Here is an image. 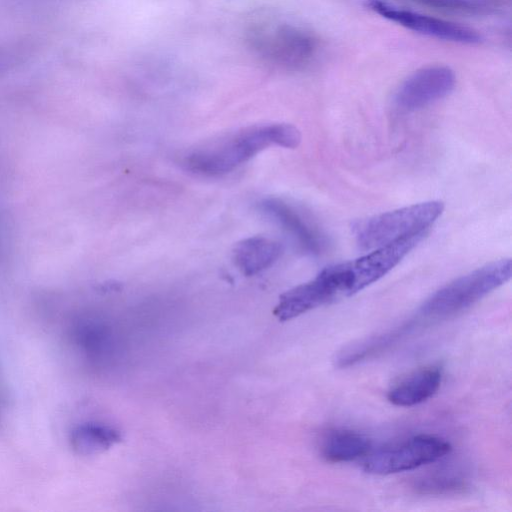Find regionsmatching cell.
Wrapping results in <instances>:
<instances>
[{
	"mask_svg": "<svg viewBox=\"0 0 512 512\" xmlns=\"http://www.w3.org/2000/svg\"><path fill=\"white\" fill-rule=\"evenodd\" d=\"M345 296H349V277L342 262L325 267L312 280L283 293L273 313L280 321H288Z\"/></svg>",
	"mask_w": 512,
	"mask_h": 512,
	"instance_id": "4",
	"label": "cell"
},
{
	"mask_svg": "<svg viewBox=\"0 0 512 512\" xmlns=\"http://www.w3.org/2000/svg\"><path fill=\"white\" fill-rule=\"evenodd\" d=\"M301 133L287 123L261 124L242 128L195 148L183 158L186 170L197 175L215 177L232 172L271 146L296 148Z\"/></svg>",
	"mask_w": 512,
	"mask_h": 512,
	"instance_id": "1",
	"label": "cell"
},
{
	"mask_svg": "<svg viewBox=\"0 0 512 512\" xmlns=\"http://www.w3.org/2000/svg\"><path fill=\"white\" fill-rule=\"evenodd\" d=\"M443 210L440 201L417 203L358 221L353 225V232L359 247L371 250L427 232Z\"/></svg>",
	"mask_w": 512,
	"mask_h": 512,
	"instance_id": "3",
	"label": "cell"
},
{
	"mask_svg": "<svg viewBox=\"0 0 512 512\" xmlns=\"http://www.w3.org/2000/svg\"><path fill=\"white\" fill-rule=\"evenodd\" d=\"M408 324L403 325L385 334L369 338L357 344H353L340 352L337 362L340 366L351 365L370 354L376 353L386 346L392 344L399 336L407 330Z\"/></svg>",
	"mask_w": 512,
	"mask_h": 512,
	"instance_id": "16",
	"label": "cell"
},
{
	"mask_svg": "<svg viewBox=\"0 0 512 512\" xmlns=\"http://www.w3.org/2000/svg\"><path fill=\"white\" fill-rule=\"evenodd\" d=\"M427 232L410 235L375 248L360 258L348 261L353 278L354 294L378 281L391 271L421 240Z\"/></svg>",
	"mask_w": 512,
	"mask_h": 512,
	"instance_id": "8",
	"label": "cell"
},
{
	"mask_svg": "<svg viewBox=\"0 0 512 512\" xmlns=\"http://www.w3.org/2000/svg\"><path fill=\"white\" fill-rule=\"evenodd\" d=\"M271 44L273 57L291 68H300L310 63L318 49V41L312 34L290 26L276 31Z\"/></svg>",
	"mask_w": 512,
	"mask_h": 512,
	"instance_id": "10",
	"label": "cell"
},
{
	"mask_svg": "<svg viewBox=\"0 0 512 512\" xmlns=\"http://www.w3.org/2000/svg\"><path fill=\"white\" fill-rule=\"evenodd\" d=\"M451 451L445 439L429 434H419L390 446L371 451L364 459L367 473L389 475L412 470L433 463Z\"/></svg>",
	"mask_w": 512,
	"mask_h": 512,
	"instance_id": "5",
	"label": "cell"
},
{
	"mask_svg": "<svg viewBox=\"0 0 512 512\" xmlns=\"http://www.w3.org/2000/svg\"><path fill=\"white\" fill-rule=\"evenodd\" d=\"M423 6L468 15H490L505 5V0H408Z\"/></svg>",
	"mask_w": 512,
	"mask_h": 512,
	"instance_id": "17",
	"label": "cell"
},
{
	"mask_svg": "<svg viewBox=\"0 0 512 512\" xmlns=\"http://www.w3.org/2000/svg\"><path fill=\"white\" fill-rule=\"evenodd\" d=\"M455 85L453 71L445 66H430L409 76L395 94V104L405 111L423 108L450 93Z\"/></svg>",
	"mask_w": 512,
	"mask_h": 512,
	"instance_id": "7",
	"label": "cell"
},
{
	"mask_svg": "<svg viewBox=\"0 0 512 512\" xmlns=\"http://www.w3.org/2000/svg\"><path fill=\"white\" fill-rule=\"evenodd\" d=\"M511 271L509 258L490 262L436 291L422 305L421 314L432 319L455 315L506 283Z\"/></svg>",
	"mask_w": 512,
	"mask_h": 512,
	"instance_id": "2",
	"label": "cell"
},
{
	"mask_svg": "<svg viewBox=\"0 0 512 512\" xmlns=\"http://www.w3.org/2000/svg\"><path fill=\"white\" fill-rule=\"evenodd\" d=\"M282 253L281 245L264 236L241 240L233 249V261L246 276L256 275L273 265Z\"/></svg>",
	"mask_w": 512,
	"mask_h": 512,
	"instance_id": "12",
	"label": "cell"
},
{
	"mask_svg": "<svg viewBox=\"0 0 512 512\" xmlns=\"http://www.w3.org/2000/svg\"><path fill=\"white\" fill-rule=\"evenodd\" d=\"M2 392H1V385H0V415H1V409H2Z\"/></svg>",
	"mask_w": 512,
	"mask_h": 512,
	"instance_id": "18",
	"label": "cell"
},
{
	"mask_svg": "<svg viewBox=\"0 0 512 512\" xmlns=\"http://www.w3.org/2000/svg\"><path fill=\"white\" fill-rule=\"evenodd\" d=\"M371 448V441L365 435L352 430L336 429L326 434L320 449L325 460L342 463L365 458Z\"/></svg>",
	"mask_w": 512,
	"mask_h": 512,
	"instance_id": "13",
	"label": "cell"
},
{
	"mask_svg": "<svg viewBox=\"0 0 512 512\" xmlns=\"http://www.w3.org/2000/svg\"><path fill=\"white\" fill-rule=\"evenodd\" d=\"M257 206L262 214L284 229L305 253L319 255L325 249L326 240L321 231L289 203L268 197Z\"/></svg>",
	"mask_w": 512,
	"mask_h": 512,
	"instance_id": "9",
	"label": "cell"
},
{
	"mask_svg": "<svg viewBox=\"0 0 512 512\" xmlns=\"http://www.w3.org/2000/svg\"><path fill=\"white\" fill-rule=\"evenodd\" d=\"M366 6L382 17L424 35L466 44L481 41V35L471 28L402 9L384 0H367Z\"/></svg>",
	"mask_w": 512,
	"mask_h": 512,
	"instance_id": "6",
	"label": "cell"
},
{
	"mask_svg": "<svg viewBox=\"0 0 512 512\" xmlns=\"http://www.w3.org/2000/svg\"><path fill=\"white\" fill-rule=\"evenodd\" d=\"M442 373L438 367H425L394 384L387 393L390 403L412 407L430 399L439 389Z\"/></svg>",
	"mask_w": 512,
	"mask_h": 512,
	"instance_id": "11",
	"label": "cell"
},
{
	"mask_svg": "<svg viewBox=\"0 0 512 512\" xmlns=\"http://www.w3.org/2000/svg\"><path fill=\"white\" fill-rule=\"evenodd\" d=\"M69 441L76 453L88 456L108 450L121 441V435L103 424L84 423L71 431Z\"/></svg>",
	"mask_w": 512,
	"mask_h": 512,
	"instance_id": "14",
	"label": "cell"
},
{
	"mask_svg": "<svg viewBox=\"0 0 512 512\" xmlns=\"http://www.w3.org/2000/svg\"><path fill=\"white\" fill-rule=\"evenodd\" d=\"M468 487L465 478L450 471H438L417 479L413 488L422 495H453L464 492Z\"/></svg>",
	"mask_w": 512,
	"mask_h": 512,
	"instance_id": "15",
	"label": "cell"
}]
</instances>
